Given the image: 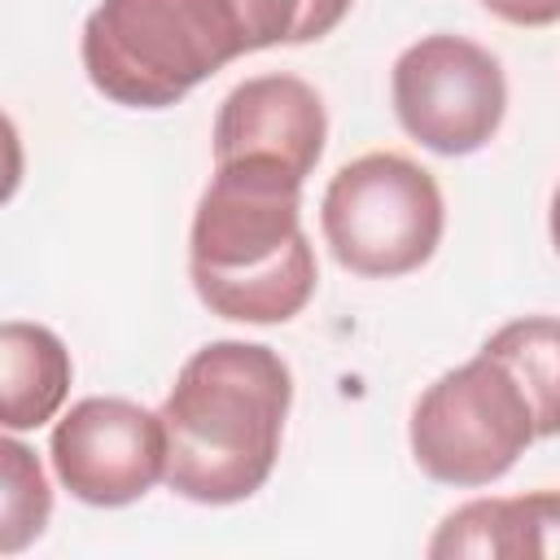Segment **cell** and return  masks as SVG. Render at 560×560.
<instances>
[{"instance_id":"1","label":"cell","mask_w":560,"mask_h":560,"mask_svg":"<svg viewBox=\"0 0 560 560\" xmlns=\"http://www.w3.org/2000/svg\"><path fill=\"white\" fill-rule=\"evenodd\" d=\"M302 175L276 158H228L192 210L188 276L210 315L232 324H289L319 284L302 232Z\"/></svg>"},{"instance_id":"2","label":"cell","mask_w":560,"mask_h":560,"mask_svg":"<svg viewBox=\"0 0 560 560\" xmlns=\"http://www.w3.org/2000/svg\"><path fill=\"white\" fill-rule=\"evenodd\" d=\"M293 402L289 363L258 341H210L175 376L166 424V486L201 508L258 494L280 459Z\"/></svg>"},{"instance_id":"3","label":"cell","mask_w":560,"mask_h":560,"mask_svg":"<svg viewBox=\"0 0 560 560\" xmlns=\"http://www.w3.org/2000/svg\"><path fill=\"white\" fill-rule=\"evenodd\" d=\"M79 52L105 101L171 109L249 44L236 0H101L83 22Z\"/></svg>"},{"instance_id":"4","label":"cell","mask_w":560,"mask_h":560,"mask_svg":"<svg viewBox=\"0 0 560 560\" xmlns=\"http://www.w3.org/2000/svg\"><path fill=\"white\" fill-rule=\"evenodd\" d=\"M319 228L332 258L363 280L420 271L446 228L438 179L402 153H363L346 162L319 201Z\"/></svg>"},{"instance_id":"5","label":"cell","mask_w":560,"mask_h":560,"mask_svg":"<svg viewBox=\"0 0 560 560\" xmlns=\"http://www.w3.org/2000/svg\"><path fill=\"white\" fill-rule=\"evenodd\" d=\"M534 438L538 429L525 389L486 350L442 372L416 398L407 429L416 468L455 490H477L508 477Z\"/></svg>"},{"instance_id":"6","label":"cell","mask_w":560,"mask_h":560,"mask_svg":"<svg viewBox=\"0 0 560 560\" xmlns=\"http://www.w3.org/2000/svg\"><path fill=\"white\" fill-rule=\"evenodd\" d=\"M402 131L442 158L490 144L508 114V79L490 48L464 35H424L407 44L389 74Z\"/></svg>"},{"instance_id":"7","label":"cell","mask_w":560,"mask_h":560,"mask_svg":"<svg viewBox=\"0 0 560 560\" xmlns=\"http://www.w3.org/2000/svg\"><path fill=\"white\" fill-rule=\"evenodd\" d=\"M57 481L88 508H127L166 481V424L131 398H79L48 438Z\"/></svg>"},{"instance_id":"8","label":"cell","mask_w":560,"mask_h":560,"mask_svg":"<svg viewBox=\"0 0 560 560\" xmlns=\"http://www.w3.org/2000/svg\"><path fill=\"white\" fill-rule=\"evenodd\" d=\"M328 114L319 92L298 74H254L236 83L214 118V162L276 158L302 179L324 158Z\"/></svg>"},{"instance_id":"9","label":"cell","mask_w":560,"mask_h":560,"mask_svg":"<svg viewBox=\"0 0 560 560\" xmlns=\"http://www.w3.org/2000/svg\"><path fill=\"white\" fill-rule=\"evenodd\" d=\"M433 560H525L560 556V490H529L516 499H472L455 508L429 538Z\"/></svg>"},{"instance_id":"10","label":"cell","mask_w":560,"mask_h":560,"mask_svg":"<svg viewBox=\"0 0 560 560\" xmlns=\"http://www.w3.org/2000/svg\"><path fill=\"white\" fill-rule=\"evenodd\" d=\"M70 350L66 341L31 319H4L0 328V420L9 433L48 424L70 394Z\"/></svg>"},{"instance_id":"11","label":"cell","mask_w":560,"mask_h":560,"mask_svg":"<svg viewBox=\"0 0 560 560\" xmlns=\"http://www.w3.org/2000/svg\"><path fill=\"white\" fill-rule=\"evenodd\" d=\"M494 354L529 398L538 438H560V319L525 315L494 328L481 346Z\"/></svg>"},{"instance_id":"12","label":"cell","mask_w":560,"mask_h":560,"mask_svg":"<svg viewBox=\"0 0 560 560\" xmlns=\"http://www.w3.org/2000/svg\"><path fill=\"white\" fill-rule=\"evenodd\" d=\"M0 464H4V494H0V556H18L22 547H31L48 516H52V490L48 477L35 459L31 446H22L18 438L0 442Z\"/></svg>"},{"instance_id":"13","label":"cell","mask_w":560,"mask_h":560,"mask_svg":"<svg viewBox=\"0 0 560 560\" xmlns=\"http://www.w3.org/2000/svg\"><path fill=\"white\" fill-rule=\"evenodd\" d=\"M354 0H236L249 52L276 44H315L341 26Z\"/></svg>"},{"instance_id":"14","label":"cell","mask_w":560,"mask_h":560,"mask_svg":"<svg viewBox=\"0 0 560 560\" xmlns=\"http://www.w3.org/2000/svg\"><path fill=\"white\" fill-rule=\"evenodd\" d=\"M481 4L508 26H556L560 22V0H481Z\"/></svg>"},{"instance_id":"15","label":"cell","mask_w":560,"mask_h":560,"mask_svg":"<svg viewBox=\"0 0 560 560\" xmlns=\"http://www.w3.org/2000/svg\"><path fill=\"white\" fill-rule=\"evenodd\" d=\"M547 228H551V245H556V254H560V188H556V197H551V214H547Z\"/></svg>"}]
</instances>
